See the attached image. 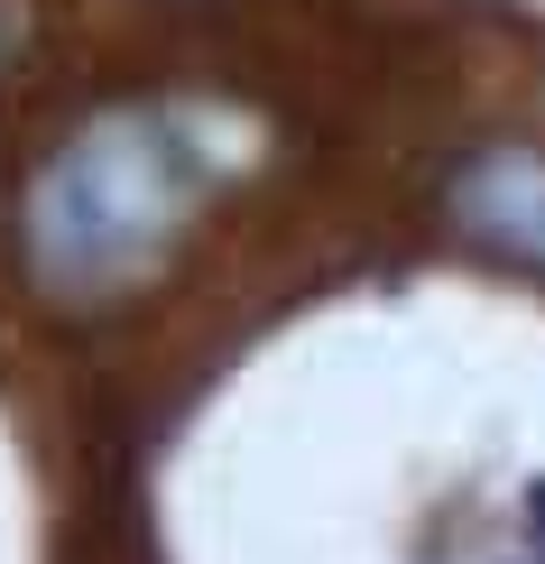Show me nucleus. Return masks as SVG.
Segmentation results:
<instances>
[{
    "label": "nucleus",
    "instance_id": "1",
    "mask_svg": "<svg viewBox=\"0 0 545 564\" xmlns=\"http://www.w3.org/2000/svg\"><path fill=\"white\" fill-rule=\"evenodd\" d=\"M241 121L204 102H130L65 139L29 185V269L56 296H111L176 250L185 214L241 167Z\"/></svg>",
    "mask_w": 545,
    "mask_h": 564
},
{
    "label": "nucleus",
    "instance_id": "2",
    "mask_svg": "<svg viewBox=\"0 0 545 564\" xmlns=\"http://www.w3.org/2000/svg\"><path fill=\"white\" fill-rule=\"evenodd\" d=\"M454 204H462L471 231L545 260V158H481V167L454 185Z\"/></svg>",
    "mask_w": 545,
    "mask_h": 564
},
{
    "label": "nucleus",
    "instance_id": "3",
    "mask_svg": "<svg viewBox=\"0 0 545 564\" xmlns=\"http://www.w3.org/2000/svg\"><path fill=\"white\" fill-rule=\"evenodd\" d=\"M435 564H545V473L517 490V509L490 536H462V546H444Z\"/></svg>",
    "mask_w": 545,
    "mask_h": 564
},
{
    "label": "nucleus",
    "instance_id": "4",
    "mask_svg": "<svg viewBox=\"0 0 545 564\" xmlns=\"http://www.w3.org/2000/svg\"><path fill=\"white\" fill-rule=\"evenodd\" d=\"M19 29H29V19H19V0H0V65H10V46H19Z\"/></svg>",
    "mask_w": 545,
    "mask_h": 564
}]
</instances>
